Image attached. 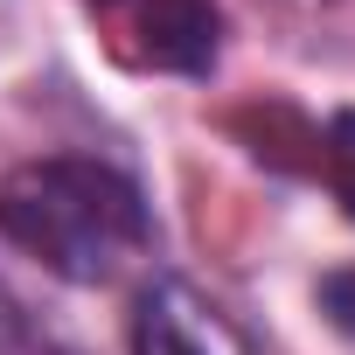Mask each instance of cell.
I'll use <instances>...</instances> for the list:
<instances>
[{
	"label": "cell",
	"mask_w": 355,
	"mask_h": 355,
	"mask_svg": "<svg viewBox=\"0 0 355 355\" xmlns=\"http://www.w3.org/2000/svg\"><path fill=\"white\" fill-rule=\"evenodd\" d=\"M0 237L70 286H105L146 251V202L119 167L49 153L0 174Z\"/></svg>",
	"instance_id": "cell-1"
},
{
	"label": "cell",
	"mask_w": 355,
	"mask_h": 355,
	"mask_svg": "<svg viewBox=\"0 0 355 355\" xmlns=\"http://www.w3.org/2000/svg\"><path fill=\"white\" fill-rule=\"evenodd\" d=\"M320 167H327V189L348 202V216H355V112H334V125H327V146H320Z\"/></svg>",
	"instance_id": "cell-4"
},
{
	"label": "cell",
	"mask_w": 355,
	"mask_h": 355,
	"mask_svg": "<svg viewBox=\"0 0 355 355\" xmlns=\"http://www.w3.org/2000/svg\"><path fill=\"white\" fill-rule=\"evenodd\" d=\"M98 8H119V0H98Z\"/></svg>",
	"instance_id": "cell-6"
},
{
	"label": "cell",
	"mask_w": 355,
	"mask_h": 355,
	"mask_svg": "<svg viewBox=\"0 0 355 355\" xmlns=\"http://www.w3.org/2000/svg\"><path fill=\"white\" fill-rule=\"evenodd\" d=\"M139 42L160 70H182V77H202L216 63V42H223V15L209 0H139Z\"/></svg>",
	"instance_id": "cell-2"
},
{
	"label": "cell",
	"mask_w": 355,
	"mask_h": 355,
	"mask_svg": "<svg viewBox=\"0 0 355 355\" xmlns=\"http://www.w3.org/2000/svg\"><path fill=\"white\" fill-rule=\"evenodd\" d=\"M320 313H327L341 334H355V272H327V279H320Z\"/></svg>",
	"instance_id": "cell-5"
},
{
	"label": "cell",
	"mask_w": 355,
	"mask_h": 355,
	"mask_svg": "<svg viewBox=\"0 0 355 355\" xmlns=\"http://www.w3.org/2000/svg\"><path fill=\"white\" fill-rule=\"evenodd\" d=\"M132 355H209V348L182 327V313L167 300H146L139 320H132Z\"/></svg>",
	"instance_id": "cell-3"
}]
</instances>
